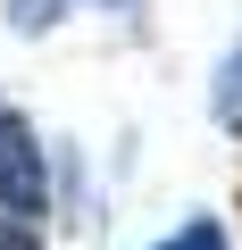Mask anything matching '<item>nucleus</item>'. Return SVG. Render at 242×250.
Wrapping results in <instances>:
<instances>
[{
	"label": "nucleus",
	"instance_id": "7",
	"mask_svg": "<svg viewBox=\"0 0 242 250\" xmlns=\"http://www.w3.org/2000/svg\"><path fill=\"white\" fill-rule=\"evenodd\" d=\"M159 250H167V242H159Z\"/></svg>",
	"mask_w": 242,
	"mask_h": 250
},
{
	"label": "nucleus",
	"instance_id": "3",
	"mask_svg": "<svg viewBox=\"0 0 242 250\" xmlns=\"http://www.w3.org/2000/svg\"><path fill=\"white\" fill-rule=\"evenodd\" d=\"M67 9H75V0H9V25H17V34H50Z\"/></svg>",
	"mask_w": 242,
	"mask_h": 250
},
{
	"label": "nucleus",
	"instance_id": "1",
	"mask_svg": "<svg viewBox=\"0 0 242 250\" xmlns=\"http://www.w3.org/2000/svg\"><path fill=\"white\" fill-rule=\"evenodd\" d=\"M0 217H25V225L50 217V150L34 134V117L17 108H0Z\"/></svg>",
	"mask_w": 242,
	"mask_h": 250
},
{
	"label": "nucleus",
	"instance_id": "4",
	"mask_svg": "<svg viewBox=\"0 0 242 250\" xmlns=\"http://www.w3.org/2000/svg\"><path fill=\"white\" fill-rule=\"evenodd\" d=\"M167 250H234V242H225V225H217V217H192L184 233H167Z\"/></svg>",
	"mask_w": 242,
	"mask_h": 250
},
{
	"label": "nucleus",
	"instance_id": "5",
	"mask_svg": "<svg viewBox=\"0 0 242 250\" xmlns=\"http://www.w3.org/2000/svg\"><path fill=\"white\" fill-rule=\"evenodd\" d=\"M0 250H50V242H42V225H25V217H0Z\"/></svg>",
	"mask_w": 242,
	"mask_h": 250
},
{
	"label": "nucleus",
	"instance_id": "2",
	"mask_svg": "<svg viewBox=\"0 0 242 250\" xmlns=\"http://www.w3.org/2000/svg\"><path fill=\"white\" fill-rule=\"evenodd\" d=\"M209 108H217L225 134H242V42L225 50V67H217V83H209Z\"/></svg>",
	"mask_w": 242,
	"mask_h": 250
},
{
	"label": "nucleus",
	"instance_id": "6",
	"mask_svg": "<svg viewBox=\"0 0 242 250\" xmlns=\"http://www.w3.org/2000/svg\"><path fill=\"white\" fill-rule=\"evenodd\" d=\"M109 9H126V0H109Z\"/></svg>",
	"mask_w": 242,
	"mask_h": 250
}]
</instances>
